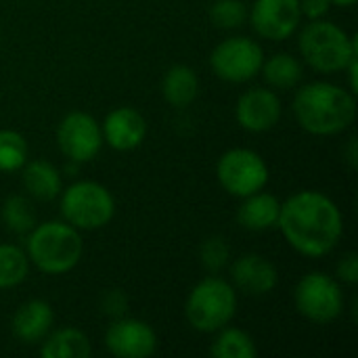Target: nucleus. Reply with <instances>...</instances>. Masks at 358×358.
Listing matches in <instances>:
<instances>
[{
    "instance_id": "nucleus-18",
    "label": "nucleus",
    "mask_w": 358,
    "mask_h": 358,
    "mask_svg": "<svg viewBox=\"0 0 358 358\" xmlns=\"http://www.w3.org/2000/svg\"><path fill=\"white\" fill-rule=\"evenodd\" d=\"M23 170V187L29 197L38 201H52L61 195V174L59 170L44 159L25 162Z\"/></svg>"
},
{
    "instance_id": "nucleus-16",
    "label": "nucleus",
    "mask_w": 358,
    "mask_h": 358,
    "mask_svg": "<svg viewBox=\"0 0 358 358\" xmlns=\"http://www.w3.org/2000/svg\"><path fill=\"white\" fill-rule=\"evenodd\" d=\"M55 321V313L48 302L44 300H29L27 304L19 306L13 317V334L23 344H38L42 342Z\"/></svg>"
},
{
    "instance_id": "nucleus-19",
    "label": "nucleus",
    "mask_w": 358,
    "mask_h": 358,
    "mask_svg": "<svg viewBox=\"0 0 358 358\" xmlns=\"http://www.w3.org/2000/svg\"><path fill=\"white\" fill-rule=\"evenodd\" d=\"M199 80L189 65H172L162 82V94L172 107H187L197 99Z\"/></svg>"
},
{
    "instance_id": "nucleus-4",
    "label": "nucleus",
    "mask_w": 358,
    "mask_h": 358,
    "mask_svg": "<svg viewBox=\"0 0 358 358\" xmlns=\"http://www.w3.org/2000/svg\"><path fill=\"white\" fill-rule=\"evenodd\" d=\"M300 52L304 61L321 73L344 71L358 57L357 38L348 36L331 21L315 19L300 34Z\"/></svg>"
},
{
    "instance_id": "nucleus-12",
    "label": "nucleus",
    "mask_w": 358,
    "mask_h": 358,
    "mask_svg": "<svg viewBox=\"0 0 358 358\" xmlns=\"http://www.w3.org/2000/svg\"><path fill=\"white\" fill-rule=\"evenodd\" d=\"M105 346L117 358H149L157 350V336L145 321L117 319L105 334Z\"/></svg>"
},
{
    "instance_id": "nucleus-22",
    "label": "nucleus",
    "mask_w": 358,
    "mask_h": 358,
    "mask_svg": "<svg viewBox=\"0 0 358 358\" xmlns=\"http://www.w3.org/2000/svg\"><path fill=\"white\" fill-rule=\"evenodd\" d=\"M29 273V260L27 254L10 243L0 245V289L17 287L27 279Z\"/></svg>"
},
{
    "instance_id": "nucleus-13",
    "label": "nucleus",
    "mask_w": 358,
    "mask_h": 358,
    "mask_svg": "<svg viewBox=\"0 0 358 358\" xmlns=\"http://www.w3.org/2000/svg\"><path fill=\"white\" fill-rule=\"evenodd\" d=\"M281 99L268 88L245 90L235 107L237 124L248 132H266L281 120Z\"/></svg>"
},
{
    "instance_id": "nucleus-25",
    "label": "nucleus",
    "mask_w": 358,
    "mask_h": 358,
    "mask_svg": "<svg viewBox=\"0 0 358 358\" xmlns=\"http://www.w3.org/2000/svg\"><path fill=\"white\" fill-rule=\"evenodd\" d=\"M27 162V143L15 130H0V172H17Z\"/></svg>"
},
{
    "instance_id": "nucleus-29",
    "label": "nucleus",
    "mask_w": 358,
    "mask_h": 358,
    "mask_svg": "<svg viewBox=\"0 0 358 358\" xmlns=\"http://www.w3.org/2000/svg\"><path fill=\"white\" fill-rule=\"evenodd\" d=\"M331 8L329 0H300V13L302 17H308L310 21L323 19Z\"/></svg>"
},
{
    "instance_id": "nucleus-2",
    "label": "nucleus",
    "mask_w": 358,
    "mask_h": 358,
    "mask_svg": "<svg viewBox=\"0 0 358 358\" xmlns=\"http://www.w3.org/2000/svg\"><path fill=\"white\" fill-rule=\"evenodd\" d=\"M294 115L302 130L315 136H334L344 132L357 117L355 92L331 84L310 82L294 96Z\"/></svg>"
},
{
    "instance_id": "nucleus-11",
    "label": "nucleus",
    "mask_w": 358,
    "mask_h": 358,
    "mask_svg": "<svg viewBox=\"0 0 358 358\" xmlns=\"http://www.w3.org/2000/svg\"><path fill=\"white\" fill-rule=\"evenodd\" d=\"M252 27L266 40H287L300 25V0H254L248 13Z\"/></svg>"
},
{
    "instance_id": "nucleus-20",
    "label": "nucleus",
    "mask_w": 358,
    "mask_h": 358,
    "mask_svg": "<svg viewBox=\"0 0 358 358\" xmlns=\"http://www.w3.org/2000/svg\"><path fill=\"white\" fill-rule=\"evenodd\" d=\"M92 348L88 338L73 327H63L44 338L40 355L44 358H86Z\"/></svg>"
},
{
    "instance_id": "nucleus-8",
    "label": "nucleus",
    "mask_w": 358,
    "mask_h": 358,
    "mask_svg": "<svg viewBox=\"0 0 358 358\" xmlns=\"http://www.w3.org/2000/svg\"><path fill=\"white\" fill-rule=\"evenodd\" d=\"M298 313L319 325L336 321L344 310V294L340 283L325 273L304 275L294 292Z\"/></svg>"
},
{
    "instance_id": "nucleus-1",
    "label": "nucleus",
    "mask_w": 358,
    "mask_h": 358,
    "mask_svg": "<svg viewBox=\"0 0 358 358\" xmlns=\"http://www.w3.org/2000/svg\"><path fill=\"white\" fill-rule=\"evenodd\" d=\"M285 241L306 258H321L336 250L344 233V218L334 199L321 191H298L281 203L279 222Z\"/></svg>"
},
{
    "instance_id": "nucleus-27",
    "label": "nucleus",
    "mask_w": 358,
    "mask_h": 358,
    "mask_svg": "<svg viewBox=\"0 0 358 358\" xmlns=\"http://www.w3.org/2000/svg\"><path fill=\"white\" fill-rule=\"evenodd\" d=\"M199 258H201L203 268H208V271H212V273H218V271H222V268L229 264L231 248H229V243H227L224 239L212 237V239H206V241L201 243Z\"/></svg>"
},
{
    "instance_id": "nucleus-14",
    "label": "nucleus",
    "mask_w": 358,
    "mask_h": 358,
    "mask_svg": "<svg viewBox=\"0 0 358 358\" xmlns=\"http://www.w3.org/2000/svg\"><path fill=\"white\" fill-rule=\"evenodd\" d=\"M233 287L245 296H266L279 283L277 266L260 256V254H245L235 260L231 266Z\"/></svg>"
},
{
    "instance_id": "nucleus-9",
    "label": "nucleus",
    "mask_w": 358,
    "mask_h": 358,
    "mask_svg": "<svg viewBox=\"0 0 358 358\" xmlns=\"http://www.w3.org/2000/svg\"><path fill=\"white\" fill-rule=\"evenodd\" d=\"M262 61V46L245 36H233L229 40H222L210 55V67L216 78L231 84H241L256 78L260 73Z\"/></svg>"
},
{
    "instance_id": "nucleus-31",
    "label": "nucleus",
    "mask_w": 358,
    "mask_h": 358,
    "mask_svg": "<svg viewBox=\"0 0 358 358\" xmlns=\"http://www.w3.org/2000/svg\"><path fill=\"white\" fill-rule=\"evenodd\" d=\"M355 147H357V143H355V138H350V147H348V162H350V166L357 164V151H355Z\"/></svg>"
},
{
    "instance_id": "nucleus-32",
    "label": "nucleus",
    "mask_w": 358,
    "mask_h": 358,
    "mask_svg": "<svg viewBox=\"0 0 358 358\" xmlns=\"http://www.w3.org/2000/svg\"><path fill=\"white\" fill-rule=\"evenodd\" d=\"M331 4H338V6H352L357 0H329Z\"/></svg>"
},
{
    "instance_id": "nucleus-26",
    "label": "nucleus",
    "mask_w": 358,
    "mask_h": 358,
    "mask_svg": "<svg viewBox=\"0 0 358 358\" xmlns=\"http://www.w3.org/2000/svg\"><path fill=\"white\" fill-rule=\"evenodd\" d=\"M210 19L220 29H237L248 19V6L243 0H216L210 6Z\"/></svg>"
},
{
    "instance_id": "nucleus-30",
    "label": "nucleus",
    "mask_w": 358,
    "mask_h": 358,
    "mask_svg": "<svg viewBox=\"0 0 358 358\" xmlns=\"http://www.w3.org/2000/svg\"><path fill=\"white\" fill-rule=\"evenodd\" d=\"M126 296H122V292H117V289H113V292H109L107 296H105V302H103V308H105V313H109V315H122L124 310H126Z\"/></svg>"
},
{
    "instance_id": "nucleus-23",
    "label": "nucleus",
    "mask_w": 358,
    "mask_h": 358,
    "mask_svg": "<svg viewBox=\"0 0 358 358\" xmlns=\"http://www.w3.org/2000/svg\"><path fill=\"white\" fill-rule=\"evenodd\" d=\"M212 355L216 358H254L256 344L245 331L222 327L218 329V338L212 344Z\"/></svg>"
},
{
    "instance_id": "nucleus-28",
    "label": "nucleus",
    "mask_w": 358,
    "mask_h": 358,
    "mask_svg": "<svg viewBox=\"0 0 358 358\" xmlns=\"http://www.w3.org/2000/svg\"><path fill=\"white\" fill-rule=\"evenodd\" d=\"M336 273H338V277H340V281H344V283H348V285H355L358 281V258L357 254H346L340 262H338V266H336Z\"/></svg>"
},
{
    "instance_id": "nucleus-17",
    "label": "nucleus",
    "mask_w": 358,
    "mask_h": 358,
    "mask_svg": "<svg viewBox=\"0 0 358 358\" xmlns=\"http://www.w3.org/2000/svg\"><path fill=\"white\" fill-rule=\"evenodd\" d=\"M279 212H281V201L271 193L258 191V193L243 197V203L237 212V220L243 229L262 233V231L277 227Z\"/></svg>"
},
{
    "instance_id": "nucleus-3",
    "label": "nucleus",
    "mask_w": 358,
    "mask_h": 358,
    "mask_svg": "<svg viewBox=\"0 0 358 358\" xmlns=\"http://www.w3.org/2000/svg\"><path fill=\"white\" fill-rule=\"evenodd\" d=\"M82 237L67 222L48 220L27 233V260L44 275H65L82 258Z\"/></svg>"
},
{
    "instance_id": "nucleus-21",
    "label": "nucleus",
    "mask_w": 358,
    "mask_h": 358,
    "mask_svg": "<svg viewBox=\"0 0 358 358\" xmlns=\"http://www.w3.org/2000/svg\"><path fill=\"white\" fill-rule=\"evenodd\" d=\"M260 71H262L266 84L273 86V88H279V90L296 88L298 82L304 76L302 63L296 57L287 55V52H277L268 61H262Z\"/></svg>"
},
{
    "instance_id": "nucleus-7",
    "label": "nucleus",
    "mask_w": 358,
    "mask_h": 358,
    "mask_svg": "<svg viewBox=\"0 0 358 358\" xmlns=\"http://www.w3.org/2000/svg\"><path fill=\"white\" fill-rule=\"evenodd\" d=\"M216 178L229 195L243 199L266 187L268 166L260 153L237 147L220 155L216 164Z\"/></svg>"
},
{
    "instance_id": "nucleus-10",
    "label": "nucleus",
    "mask_w": 358,
    "mask_h": 358,
    "mask_svg": "<svg viewBox=\"0 0 358 358\" xmlns=\"http://www.w3.org/2000/svg\"><path fill=\"white\" fill-rule=\"evenodd\" d=\"M57 145L61 153L73 164L92 162L103 147L101 124L90 113L71 111L61 120L57 128Z\"/></svg>"
},
{
    "instance_id": "nucleus-6",
    "label": "nucleus",
    "mask_w": 358,
    "mask_h": 358,
    "mask_svg": "<svg viewBox=\"0 0 358 358\" xmlns=\"http://www.w3.org/2000/svg\"><path fill=\"white\" fill-rule=\"evenodd\" d=\"M61 214L78 231H99L111 222L115 199L101 182L78 180L61 191Z\"/></svg>"
},
{
    "instance_id": "nucleus-5",
    "label": "nucleus",
    "mask_w": 358,
    "mask_h": 358,
    "mask_svg": "<svg viewBox=\"0 0 358 358\" xmlns=\"http://www.w3.org/2000/svg\"><path fill=\"white\" fill-rule=\"evenodd\" d=\"M235 313L237 289L220 277L201 279L185 302V317L189 325L201 334H216L227 327Z\"/></svg>"
},
{
    "instance_id": "nucleus-24",
    "label": "nucleus",
    "mask_w": 358,
    "mask_h": 358,
    "mask_svg": "<svg viewBox=\"0 0 358 358\" xmlns=\"http://www.w3.org/2000/svg\"><path fill=\"white\" fill-rule=\"evenodd\" d=\"M2 222L10 233L27 235L38 224L34 203L23 195H10L2 203Z\"/></svg>"
},
{
    "instance_id": "nucleus-15",
    "label": "nucleus",
    "mask_w": 358,
    "mask_h": 358,
    "mask_svg": "<svg viewBox=\"0 0 358 358\" xmlns=\"http://www.w3.org/2000/svg\"><path fill=\"white\" fill-rule=\"evenodd\" d=\"M103 143H107L115 151H132L136 149L147 134V122L134 107H117L107 113L103 126Z\"/></svg>"
}]
</instances>
